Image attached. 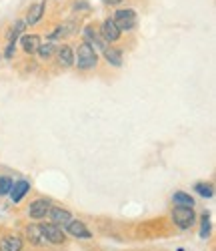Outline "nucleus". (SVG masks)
<instances>
[{
    "label": "nucleus",
    "instance_id": "nucleus-18",
    "mask_svg": "<svg viewBox=\"0 0 216 251\" xmlns=\"http://www.w3.org/2000/svg\"><path fill=\"white\" fill-rule=\"evenodd\" d=\"M172 203H174V207H192L194 209V197L184 191H176L172 195Z\"/></svg>",
    "mask_w": 216,
    "mask_h": 251
},
{
    "label": "nucleus",
    "instance_id": "nucleus-24",
    "mask_svg": "<svg viewBox=\"0 0 216 251\" xmlns=\"http://www.w3.org/2000/svg\"><path fill=\"white\" fill-rule=\"evenodd\" d=\"M14 52H16V45H10V43H8V45H6V50H4V58L10 60V58L14 56Z\"/></svg>",
    "mask_w": 216,
    "mask_h": 251
},
{
    "label": "nucleus",
    "instance_id": "nucleus-10",
    "mask_svg": "<svg viewBox=\"0 0 216 251\" xmlns=\"http://www.w3.org/2000/svg\"><path fill=\"white\" fill-rule=\"evenodd\" d=\"M56 60L62 69H68L74 65V50L68 45H62L60 49H56Z\"/></svg>",
    "mask_w": 216,
    "mask_h": 251
},
{
    "label": "nucleus",
    "instance_id": "nucleus-22",
    "mask_svg": "<svg viewBox=\"0 0 216 251\" xmlns=\"http://www.w3.org/2000/svg\"><path fill=\"white\" fill-rule=\"evenodd\" d=\"M12 183H14V181H12L10 177H6V175L0 177V197H4V195H8V193H10Z\"/></svg>",
    "mask_w": 216,
    "mask_h": 251
},
{
    "label": "nucleus",
    "instance_id": "nucleus-9",
    "mask_svg": "<svg viewBox=\"0 0 216 251\" xmlns=\"http://www.w3.org/2000/svg\"><path fill=\"white\" fill-rule=\"evenodd\" d=\"M84 43H88L92 49H100V50H104V49H106L104 38H102V36H100V32L94 28V25L84 26Z\"/></svg>",
    "mask_w": 216,
    "mask_h": 251
},
{
    "label": "nucleus",
    "instance_id": "nucleus-8",
    "mask_svg": "<svg viewBox=\"0 0 216 251\" xmlns=\"http://www.w3.org/2000/svg\"><path fill=\"white\" fill-rule=\"evenodd\" d=\"M64 229H66L68 235H72V237H76V239H90V237H92L90 229L86 227L82 221H78V219H72Z\"/></svg>",
    "mask_w": 216,
    "mask_h": 251
},
{
    "label": "nucleus",
    "instance_id": "nucleus-5",
    "mask_svg": "<svg viewBox=\"0 0 216 251\" xmlns=\"http://www.w3.org/2000/svg\"><path fill=\"white\" fill-rule=\"evenodd\" d=\"M100 36L104 38V43H116V40L120 38V30L116 28V25H114V20L112 18H104V23L100 25Z\"/></svg>",
    "mask_w": 216,
    "mask_h": 251
},
{
    "label": "nucleus",
    "instance_id": "nucleus-21",
    "mask_svg": "<svg viewBox=\"0 0 216 251\" xmlns=\"http://www.w3.org/2000/svg\"><path fill=\"white\" fill-rule=\"evenodd\" d=\"M194 191H196L200 197H204V199H210V197H214L212 183H196V185H194Z\"/></svg>",
    "mask_w": 216,
    "mask_h": 251
},
{
    "label": "nucleus",
    "instance_id": "nucleus-11",
    "mask_svg": "<svg viewBox=\"0 0 216 251\" xmlns=\"http://www.w3.org/2000/svg\"><path fill=\"white\" fill-rule=\"evenodd\" d=\"M30 191V183L28 181H24V179H20V181H16V183H12V189H10V199H12V203H20L24 199V195Z\"/></svg>",
    "mask_w": 216,
    "mask_h": 251
},
{
    "label": "nucleus",
    "instance_id": "nucleus-2",
    "mask_svg": "<svg viewBox=\"0 0 216 251\" xmlns=\"http://www.w3.org/2000/svg\"><path fill=\"white\" fill-rule=\"evenodd\" d=\"M112 20H114V25H116V28L120 32H130L138 25V16H136V12L132 8H120V10H116Z\"/></svg>",
    "mask_w": 216,
    "mask_h": 251
},
{
    "label": "nucleus",
    "instance_id": "nucleus-1",
    "mask_svg": "<svg viewBox=\"0 0 216 251\" xmlns=\"http://www.w3.org/2000/svg\"><path fill=\"white\" fill-rule=\"evenodd\" d=\"M74 65L78 71H90L98 65V52L88 43H80L78 50L74 52Z\"/></svg>",
    "mask_w": 216,
    "mask_h": 251
},
{
    "label": "nucleus",
    "instance_id": "nucleus-16",
    "mask_svg": "<svg viewBox=\"0 0 216 251\" xmlns=\"http://www.w3.org/2000/svg\"><path fill=\"white\" fill-rule=\"evenodd\" d=\"M104 58H106L108 65H112V67H122V50H120V49L106 47V49H104Z\"/></svg>",
    "mask_w": 216,
    "mask_h": 251
},
{
    "label": "nucleus",
    "instance_id": "nucleus-15",
    "mask_svg": "<svg viewBox=\"0 0 216 251\" xmlns=\"http://www.w3.org/2000/svg\"><path fill=\"white\" fill-rule=\"evenodd\" d=\"M44 8H46V0H42V2L30 6V10H28V14H26V18H24V23L30 25V26L36 25L38 20L42 18V14H44Z\"/></svg>",
    "mask_w": 216,
    "mask_h": 251
},
{
    "label": "nucleus",
    "instance_id": "nucleus-4",
    "mask_svg": "<svg viewBox=\"0 0 216 251\" xmlns=\"http://www.w3.org/2000/svg\"><path fill=\"white\" fill-rule=\"evenodd\" d=\"M40 231L44 235L46 243H52V245H62L66 241V233H64V229L54 225V223H40Z\"/></svg>",
    "mask_w": 216,
    "mask_h": 251
},
{
    "label": "nucleus",
    "instance_id": "nucleus-3",
    "mask_svg": "<svg viewBox=\"0 0 216 251\" xmlns=\"http://www.w3.org/2000/svg\"><path fill=\"white\" fill-rule=\"evenodd\" d=\"M172 221L178 229H190L196 223V213L192 207H174L172 209Z\"/></svg>",
    "mask_w": 216,
    "mask_h": 251
},
{
    "label": "nucleus",
    "instance_id": "nucleus-17",
    "mask_svg": "<svg viewBox=\"0 0 216 251\" xmlns=\"http://www.w3.org/2000/svg\"><path fill=\"white\" fill-rule=\"evenodd\" d=\"M74 30H76L74 23H64V25H60L54 32H50V34H48V40L52 43V40H58V38H64V36H70Z\"/></svg>",
    "mask_w": 216,
    "mask_h": 251
},
{
    "label": "nucleus",
    "instance_id": "nucleus-23",
    "mask_svg": "<svg viewBox=\"0 0 216 251\" xmlns=\"http://www.w3.org/2000/svg\"><path fill=\"white\" fill-rule=\"evenodd\" d=\"M200 237H202V239L210 237V215H208V213H204V215H202V227H200Z\"/></svg>",
    "mask_w": 216,
    "mask_h": 251
},
{
    "label": "nucleus",
    "instance_id": "nucleus-6",
    "mask_svg": "<svg viewBox=\"0 0 216 251\" xmlns=\"http://www.w3.org/2000/svg\"><path fill=\"white\" fill-rule=\"evenodd\" d=\"M48 217H50V223H54V225H58L62 229L72 221V213L68 211V209H62V207H50Z\"/></svg>",
    "mask_w": 216,
    "mask_h": 251
},
{
    "label": "nucleus",
    "instance_id": "nucleus-12",
    "mask_svg": "<svg viewBox=\"0 0 216 251\" xmlns=\"http://www.w3.org/2000/svg\"><path fill=\"white\" fill-rule=\"evenodd\" d=\"M0 251H22V239L18 235H4L0 239Z\"/></svg>",
    "mask_w": 216,
    "mask_h": 251
},
{
    "label": "nucleus",
    "instance_id": "nucleus-14",
    "mask_svg": "<svg viewBox=\"0 0 216 251\" xmlns=\"http://www.w3.org/2000/svg\"><path fill=\"white\" fill-rule=\"evenodd\" d=\"M24 231H26V239L32 245H38V247L46 245V239H44V235H42V231H40V225H28Z\"/></svg>",
    "mask_w": 216,
    "mask_h": 251
},
{
    "label": "nucleus",
    "instance_id": "nucleus-7",
    "mask_svg": "<svg viewBox=\"0 0 216 251\" xmlns=\"http://www.w3.org/2000/svg\"><path fill=\"white\" fill-rule=\"evenodd\" d=\"M50 207H52V203L48 199H36L28 207V215L32 219H44L48 215V211H50Z\"/></svg>",
    "mask_w": 216,
    "mask_h": 251
},
{
    "label": "nucleus",
    "instance_id": "nucleus-25",
    "mask_svg": "<svg viewBox=\"0 0 216 251\" xmlns=\"http://www.w3.org/2000/svg\"><path fill=\"white\" fill-rule=\"evenodd\" d=\"M120 2H122V0H104V4H108V6H116Z\"/></svg>",
    "mask_w": 216,
    "mask_h": 251
},
{
    "label": "nucleus",
    "instance_id": "nucleus-20",
    "mask_svg": "<svg viewBox=\"0 0 216 251\" xmlns=\"http://www.w3.org/2000/svg\"><path fill=\"white\" fill-rule=\"evenodd\" d=\"M24 28H26V23H24V20H16V23L12 25V28H10V32H8V43H10V45H16L18 36L24 32Z\"/></svg>",
    "mask_w": 216,
    "mask_h": 251
},
{
    "label": "nucleus",
    "instance_id": "nucleus-13",
    "mask_svg": "<svg viewBox=\"0 0 216 251\" xmlns=\"http://www.w3.org/2000/svg\"><path fill=\"white\" fill-rule=\"evenodd\" d=\"M20 45H22V50L26 54H34L40 47V38L36 34H22L20 36Z\"/></svg>",
    "mask_w": 216,
    "mask_h": 251
},
{
    "label": "nucleus",
    "instance_id": "nucleus-19",
    "mask_svg": "<svg viewBox=\"0 0 216 251\" xmlns=\"http://www.w3.org/2000/svg\"><path fill=\"white\" fill-rule=\"evenodd\" d=\"M38 58L40 60H48V58H52L54 54H56V45L54 43H40V47H38Z\"/></svg>",
    "mask_w": 216,
    "mask_h": 251
}]
</instances>
